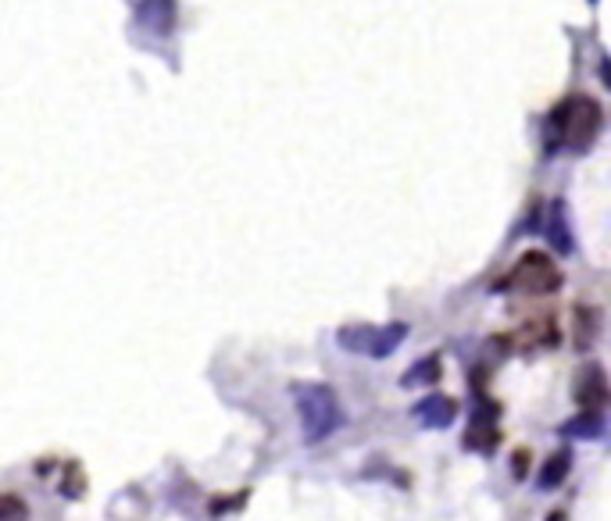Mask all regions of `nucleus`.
Instances as JSON below:
<instances>
[{"instance_id": "1", "label": "nucleus", "mask_w": 611, "mask_h": 521, "mask_svg": "<svg viewBox=\"0 0 611 521\" xmlns=\"http://www.w3.org/2000/svg\"><path fill=\"white\" fill-rule=\"evenodd\" d=\"M547 129H551V147L586 154L604 129V108L594 97H586V93L565 97L551 111V118H547Z\"/></svg>"}, {"instance_id": "2", "label": "nucleus", "mask_w": 611, "mask_h": 521, "mask_svg": "<svg viewBox=\"0 0 611 521\" xmlns=\"http://www.w3.org/2000/svg\"><path fill=\"white\" fill-rule=\"evenodd\" d=\"M293 400H297V414H301V429L308 447L329 439L344 425V407H340L333 389L322 386V382H301V386H293Z\"/></svg>"}, {"instance_id": "3", "label": "nucleus", "mask_w": 611, "mask_h": 521, "mask_svg": "<svg viewBox=\"0 0 611 521\" xmlns=\"http://www.w3.org/2000/svg\"><path fill=\"white\" fill-rule=\"evenodd\" d=\"M561 286V268L554 265V257L540 254V250H526V254L511 265V272L501 282H494V290H519L529 297H544Z\"/></svg>"}, {"instance_id": "4", "label": "nucleus", "mask_w": 611, "mask_h": 521, "mask_svg": "<svg viewBox=\"0 0 611 521\" xmlns=\"http://www.w3.org/2000/svg\"><path fill=\"white\" fill-rule=\"evenodd\" d=\"M340 347L351 354H369V357H390L404 340H408V325L404 322H386V325H347L340 329Z\"/></svg>"}, {"instance_id": "5", "label": "nucleus", "mask_w": 611, "mask_h": 521, "mask_svg": "<svg viewBox=\"0 0 611 521\" xmlns=\"http://www.w3.org/2000/svg\"><path fill=\"white\" fill-rule=\"evenodd\" d=\"M497 414H501V407H494V404H479V407H476L469 432H465V447H469V450H479V454H494L497 443H501Z\"/></svg>"}, {"instance_id": "6", "label": "nucleus", "mask_w": 611, "mask_h": 521, "mask_svg": "<svg viewBox=\"0 0 611 521\" xmlns=\"http://www.w3.org/2000/svg\"><path fill=\"white\" fill-rule=\"evenodd\" d=\"M572 397L583 411H601L608 404V375H604L601 364H586L583 372L576 375V386H572Z\"/></svg>"}, {"instance_id": "7", "label": "nucleus", "mask_w": 611, "mask_h": 521, "mask_svg": "<svg viewBox=\"0 0 611 521\" xmlns=\"http://www.w3.org/2000/svg\"><path fill=\"white\" fill-rule=\"evenodd\" d=\"M411 418L426 429H451L458 422V400L454 397H444V393H429L426 400L411 407Z\"/></svg>"}, {"instance_id": "8", "label": "nucleus", "mask_w": 611, "mask_h": 521, "mask_svg": "<svg viewBox=\"0 0 611 521\" xmlns=\"http://www.w3.org/2000/svg\"><path fill=\"white\" fill-rule=\"evenodd\" d=\"M136 18H140L143 29H151L158 36H168L176 29V0H140V8H136Z\"/></svg>"}, {"instance_id": "9", "label": "nucleus", "mask_w": 611, "mask_h": 521, "mask_svg": "<svg viewBox=\"0 0 611 521\" xmlns=\"http://www.w3.org/2000/svg\"><path fill=\"white\" fill-rule=\"evenodd\" d=\"M547 240L558 254H572L576 250V240H572V225H569V211L561 200L551 204V215H547Z\"/></svg>"}, {"instance_id": "10", "label": "nucleus", "mask_w": 611, "mask_h": 521, "mask_svg": "<svg viewBox=\"0 0 611 521\" xmlns=\"http://www.w3.org/2000/svg\"><path fill=\"white\" fill-rule=\"evenodd\" d=\"M604 414L601 411H583V414H576L572 422H565L561 425V436H569V439H586V443H594V439H601L604 436Z\"/></svg>"}, {"instance_id": "11", "label": "nucleus", "mask_w": 611, "mask_h": 521, "mask_svg": "<svg viewBox=\"0 0 611 521\" xmlns=\"http://www.w3.org/2000/svg\"><path fill=\"white\" fill-rule=\"evenodd\" d=\"M572 472V450H554L551 457H547L544 472H540V479H536V489H558L561 482L569 479Z\"/></svg>"}, {"instance_id": "12", "label": "nucleus", "mask_w": 611, "mask_h": 521, "mask_svg": "<svg viewBox=\"0 0 611 521\" xmlns=\"http://www.w3.org/2000/svg\"><path fill=\"white\" fill-rule=\"evenodd\" d=\"M444 375V364H440V354H429V357H422V361H415L404 372V379H401V386H433L436 379Z\"/></svg>"}, {"instance_id": "13", "label": "nucleus", "mask_w": 611, "mask_h": 521, "mask_svg": "<svg viewBox=\"0 0 611 521\" xmlns=\"http://www.w3.org/2000/svg\"><path fill=\"white\" fill-rule=\"evenodd\" d=\"M597 336V311L594 307H576V340H579V350H586L594 343Z\"/></svg>"}, {"instance_id": "14", "label": "nucleus", "mask_w": 611, "mask_h": 521, "mask_svg": "<svg viewBox=\"0 0 611 521\" xmlns=\"http://www.w3.org/2000/svg\"><path fill=\"white\" fill-rule=\"evenodd\" d=\"M29 518V507L22 497L15 493H0V521H26Z\"/></svg>"}, {"instance_id": "15", "label": "nucleus", "mask_w": 611, "mask_h": 521, "mask_svg": "<svg viewBox=\"0 0 611 521\" xmlns=\"http://www.w3.org/2000/svg\"><path fill=\"white\" fill-rule=\"evenodd\" d=\"M511 472H515V479H526V472H529V450H519V454H515Z\"/></svg>"}]
</instances>
